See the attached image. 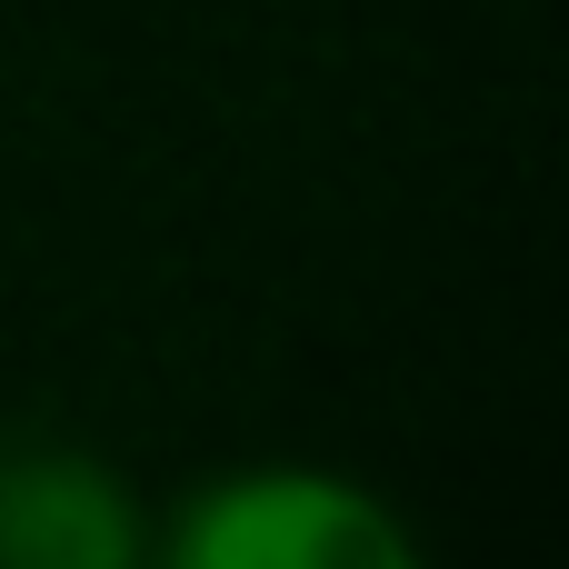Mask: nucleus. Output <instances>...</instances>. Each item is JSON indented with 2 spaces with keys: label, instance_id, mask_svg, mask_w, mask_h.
<instances>
[{
  "label": "nucleus",
  "instance_id": "obj_1",
  "mask_svg": "<svg viewBox=\"0 0 569 569\" xmlns=\"http://www.w3.org/2000/svg\"><path fill=\"white\" fill-rule=\"evenodd\" d=\"M140 569H430L410 510L330 460L210 470L170 520H150Z\"/></svg>",
  "mask_w": 569,
  "mask_h": 569
},
{
  "label": "nucleus",
  "instance_id": "obj_2",
  "mask_svg": "<svg viewBox=\"0 0 569 569\" xmlns=\"http://www.w3.org/2000/svg\"><path fill=\"white\" fill-rule=\"evenodd\" d=\"M150 520L90 450H0V569H140Z\"/></svg>",
  "mask_w": 569,
  "mask_h": 569
}]
</instances>
